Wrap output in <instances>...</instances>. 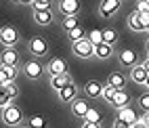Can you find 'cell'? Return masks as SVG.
<instances>
[{
  "label": "cell",
  "mask_w": 149,
  "mask_h": 128,
  "mask_svg": "<svg viewBox=\"0 0 149 128\" xmlns=\"http://www.w3.org/2000/svg\"><path fill=\"white\" fill-rule=\"evenodd\" d=\"M103 42L105 44H111V46L118 42V32H116L113 27H105L103 29Z\"/></svg>",
  "instance_id": "obj_22"
},
{
  "label": "cell",
  "mask_w": 149,
  "mask_h": 128,
  "mask_svg": "<svg viewBox=\"0 0 149 128\" xmlns=\"http://www.w3.org/2000/svg\"><path fill=\"white\" fill-rule=\"evenodd\" d=\"M19 128H27V126H23V124H21V126H19Z\"/></svg>",
  "instance_id": "obj_45"
},
{
  "label": "cell",
  "mask_w": 149,
  "mask_h": 128,
  "mask_svg": "<svg viewBox=\"0 0 149 128\" xmlns=\"http://www.w3.org/2000/svg\"><path fill=\"white\" fill-rule=\"evenodd\" d=\"M72 51H74L76 57H80V59H91L95 55V44L84 36V38H80V40H76L72 44Z\"/></svg>",
  "instance_id": "obj_1"
},
{
  "label": "cell",
  "mask_w": 149,
  "mask_h": 128,
  "mask_svg": "<svg viewBox=\"0 0 149 128\" xmlns=\"http://www.w3.org/2000/svg\"><path fill=\"white\" fill-rule=\"evenodd\" d=\"M17 40H19V32H17V27H13V25H4V27H0V42L4 44V48L15 46Z\"/></svg>",
  "instance_id": "obj_3"
},
{
  "label": "cell",
  "mask_w": 149,
  "mask_h": 128,
  "mask_svg": "<svg viewBox=\"0 0 149 128\" xmlns=\"http://www.w3.org/2000/svg\"><path fill=\"white\" fill-rule=\"evenodd\" d=\"M128 25H130L132 32H145L143 25H141V19H139V13H130V17H128Z\"/></svg>",
  "instance_id": "obj_23"
},
{
  "label": "cell",
  "mask_w": 149,
  "mask_h": 128,
  "mask_svg": "<svg viewBox=\"0 0 149 128\" xmlns=\"http://www.w3.org/2000/svg\"><path fill=\"white\" fill-rule=\"evenodd\" d=\"M69 82H72V76L69 74H61V76H51V86L55 88V90H61L63 86H67Z\"/></svg>",
  "instance_id": "obj_17"
},
{
  "label": "cell",
  "mask_w": 149,
  "mask_h": 128,
  "mask_svg": "<svg viewBox=\"0 0 149 128\" xmlns=\"http://www.w3.org/2000/svg\"><path fill=\"white\" fill-rule=\"evenodd\" d=\"M69 105H72V113H74L76 118H84L86 111L91 109V103H88V99H80V97H78L76 101H72Z\"/></svg>",
  "instance_id": "obj_11"
},
{
  "label": "cell",
  "mask_w": 149,
  "mask_h": 128,
  "mask_svg": "<svg viewBox=\"0 0 149 128\" xmlns=\"http://www.w3.org/2000/svg\"><path fill=\"white\" fill-rule=\"evenodd\" d=\"M63 27H65V32H69V29L78 27V15H69V17H63Z\"/></svg>",
  "instance_id": "obj_26"
},
{
  "label": "cell",
  "mask_w": 149,
  "mask_h": 128,
  "mask_svg": "<svg viewBox=\"0 0 149 128\" xmlns=\"http://www.w3.org/2000/svg\"><path fill=\"white\" fill-rule=\"evenodd\" d=\"M2 122H4L6 126H21V122H23L21 109H19L17 105L4 107V109H2Z\"/></svg>",
  "instance_id": "obj_2"
},
{
  "label": "cell",
  "mask_w": 149,
  "mask_h": 128,
  "mask_svg": "<svg viewBox=\"0 0 149 128\" xmlns=\"http://www.w3.org/2000/svg\"><path fill=\"white\" fill-rule=\"evenodd\" d=\"M113 95H116V88H113L111 84H103V93H101V97H103L107 103L113 99Z\"/></svg>",
  "instance_id": "obj_27"
},
{
  "label": "cell",
  "mask_w": 149,
  "mask_h": 128,
  "mask_svg": "<svg viewBox=\"0 0 149 128\" xmlns=\"http://www.w3.org/2000/svg\"><path fill=\"white\" fill-rule=\"evenodd\" d=\"M84 120H86V122H95V124H101V111H99V109H95V107H91V109L86 111Z\"/></svg>",
  "instance_id": "obj_24"
},
{
  "label": "cell",
  "mask_w": 149,
  "mask_h": 128,
  "mask_svg": "<svg viewBox=\"0 0 149 128\" xmlns=\"http://www.w3.org/2000/svg\"><path fill=\"white\" fill-rule=\"evenodd\" d=\"M120 4H122V0H101V4H99V15L109 19V17H113L118 11H120Z\"/></svg>",
  "instance_id": "obj_5"
},
{
  "label": "cell",
  "mask_w": 149,
  "mask_h": 128,
  "mask_svg": "<svg viewBox=\"0 0 149 128\" xmlns=\"http://www.w3.org/2000/svg\"><path fill=\"white\" fill-rule=\"evenodd\" d=\"M118 118H120L122 122H126L128 126H132V124L139 120V113L132 109V107L126 105V107H122V109H118Z\"/></svg>",
  "instance_id": "obj_14"
},
{
  "label": "cell",
  "mask_w": 149,
  "mask_h": 128,
  "mask_svg": "<svg viewBox=\"0 0 149 128\" xmlns=\"http://www.w3.org/2000/svg\"><path fill=\"white\" fill-rule=\"evenodd\" d=\"M13 99H11V97H8L4 90H0V109H4V107H8V105H13L11 103Z\"/></svg>",
  "instance_id": "obj_33"
},
{
  "label": "cell",
  "mask_w": 149,
  "mask_h": 128,
  "mask_svg": "<svg viewBox=\"0 0 149 128\" xmlns=\"http://www.w3.org/2000/svg\"><path fill=\"white\" fill-rule=\"evenodd\" d=\"M2 90H4L8 97H11V99H15V97L19 95V88H17V84H15V82H8V84H4V86H2Z\"/></svg>",
  "instance_id": "obj_29"
},
{
  "label": "cell",
  "mask_w": 149,
  "mask_h": 128,
  "mask_svg": "<svg viewBox=\"0 0 149 128\" xmlns=\"http://www.w3.org/2000/svg\"><path fill=\"white\" fill-rule=\"evenodd\" d=\"M136 13H149V2H147V0H139Z\"/></svg>",
  "instance_id": "obj_34"
},
{
  "label": "cell",
  "mask_w": 149,
  "mask_h": 128,
  "mask_svg": "<svg viewBox=\"0 0 149 128\" xmlns=\"http://www.w3.org/2000/svg\"><path fill=\"white\" fill-rule=\"evenodd\" d=\"M145 86H147V90H149V76H147V80H145Z\"/></svg>",
  "instance_id": "obj_43"
},
{
  "label": "cell",
  "mask_w": 149,
  "mask_h": 128,
  "mask_svg": "<svg viewBox=\"0 0 149 128\" xmlns=\"http://www.w3.org/2000/svg\"><path fill=\"white\" fill-rule=\"evenodd\" d=\"M0 84H8V78H6V74H4V70H2V65H0Z\"/></svg>",
  "instance_id": "obj_37"
},
{
  "label": "cell",
  "mask_w": 149,
  "mask_h": 128,
  "mask_svg": "<svg viewBox=\"0 0 149 128\" xmlns=\"http://www.w3.org/2000/svg\"><path fill=\"white\" fill-rule=\"evenodd\" d=\"M147 48H149V40H147Z\"/></svg>",
  "instance_id": "obj_46"
},
{
  "label": "cell",
  "mask_w": 149,
  "mask_h": 128,
  "mask_svg": "<svg viewBox=\"0 0 149 128\" xmlns=\"http://www.w3.org/2000/svg\"><path fill=\"white\" fill-rule=\"evenodd\" d=\"M34 0H21V4H32Z\"/></svg>",
  "instance_id": "obj_42"
},
{
  "label": "cell",
  "mask_w": 149,
  "mask_h": 128,
  "mask_svg": "<svg viewBox=\"0 0 149 128\" xmlns=\"http://www.w3.org/2000/svg\"><path fill=\"white\" fill-rule=\"evenodd\" d=\"M32 8L34 11H48V8H51V2H48V0H34Z\"/></svg>",
  "instance_id": "obj_31"
},
{
  "label": "cell",
  "mask_w": 149,
  "mask_h": 128,
  "mask_svg": "<svg viewBox=\"0 0 149 128\" xmlns=\"http://www.w3.org/2000/svg\"><path fill=\"white\" fill-rule=\"evenodd\" d=\"M136 61H139V55H136V51H132V48H126V51L120 53V63H122V65L134 67Z\"/></svg>",
  "instance_id": "obj_15"
},
{
  "label": "cell",
  "mask_w": 149,
  "mask_h": 128,
  "mask_svg": "<svg viewBox=\"0 0 149 128\" xmlns=\"http://www.w3.org/2000/svg\"><path fill=\"white\" fill-rule=\"evenodd\" d=\"M147 32H149V27H147Z\"/></svg>",
  "instance_id": "obj_47"
},
{
  "label": "cell",
  "mask_w": 149,
  "mask_h": 128,
  "mask_svg": "<svg viewBox=\"0 0 149 128\" xmlns=\"http://www.w3.org/2000/svg\"><path fill=\"white\" fill-rule=\"evenodd\" d=\"M130 128H147V126H145V122L141 120V118H139V120H136V122H134V124H132Z\"/></svg>",
  "instance_id": "obj_39"
},
{
  "label": "cell",
  "mask_w": 149,
  "mask_h": 128,
  "mask_svg": "<svg viewBox=\"0 0 149 128\" xmlns=\"http://www.w3.org/2000/svg\"><path fill=\"white\" fill-rule=\"evenodd\" d=\"M82 128H101V124H95V122H86V120H84Z\"/></svg>",
  "instance_id": "obj_38"
},
{
  "label": "cell",
  "mask_w": 149,
  "mask_h": 128,
  "mask_svg": "<svg viewBox=\"0 0 149 128\" xmlns=\"http://www.w3.org/2000/svg\"><path fill=\"white\" fill-rule=\"evenodd\" d=\"M59 11L65 17L80 13V0H59Z\"/></svg>",
  "instance_id": "obj_8"
},
{
  "label": "cell",
  "mask_w": 149,
  "mask_h": 128,
  "mask_svg": "<svg viewBox=\"0 0 149 128\" xmlns=\"http://www.w3.org/2000/svg\"><path fill=\"white\" fill-rule=\"evenodd\" d=\"M141 65H143V67H145V72H147V74H149V57H147V61H143V63H141Z\"/></svg>",
  "instance_id": "obj_41"
},
{
  "label": "cell",
  "mask_w": 149,
  "mask_h": 128,
  "mask_svg": "<svg viewBox=\"0 0 149 128\" xmlns=\"http://www.w3.org/2000/svg\"><path fill=\"white\" fill-rule=\"evenodd\" d=\"M103 93V84L99 82V80H91V82H86L84 86V95L88 97V99H99Z\"/></svg>",
  "instance_id": "obj_12"
},
{
  "label": "cell",
  "mask_w": 149,
  "mask_h": 128,
  "mask_svg": "<svg viewBox=\"0 0 149 128\" xmlns=\"http://www.w3.org/2000/svg\"><path fill=\"white\" fill-rule=\"evenodd\" d=\"M19 63V53L15 46H8L0 53V65H17Z\"/></svg>",
  "instance_id": "obj_9"
},
{
  "label": "cell",
  "mask_w": 149,
  "mask_h": 128,
  "mask_svg": "<svg viewBox=\"0 0 149 128\" xmlns=\"http://www.w3.org/2000/svg\"><path fill=\"white\" fill-rule=\"evenodd\" d=\"M139 107H141V109H143V113L145 111H149V93H143L141 97H139Z\"/></svg>",
  "instance_id": "obj_32"
},
{
  "label": "cell",
  "mask_w": 149,
  "mask_h": 128,
  "mask_svg": "<svg viewBox=\"0 0 149 128\" xmlns=\"http://www.w3.org/2000/svg\"><path fill=\"white\" fill-rule=\"evenodd\" d=\"M147 76H149V74L145 72L143 65H134L132 70H130V78H132V82H136V84H145Z\"/></svg>",
  "instance_id": "obj_18"
},
{
  "label": "cell",
  "mask_w": 149,
  "mask_h": 128,
  "mask_svg": "<svg viewBox=\"0 0 149 128\" xmlns=\"http://www.w3.org/2000/svg\"><path fill=\"white\" fill-rule=\"evenodd\" d=\"M2 70L8 78V82H15V78H17V65H2Z\"/></svg>",
  "instance_id": "obj_30"
},
{
  "label": "cell",
  "mask_w": 149,
  "mask_h": 128,
  "mask_svg": "<svg viewBox=\"0 0 149 128\" xmlns=\"http://www.w3.org/2000/svg\"><path fill=\"white\" fill-rule=\"evenodd\" d=\"M147 2H149V0H147Z\"/></svg>",
  "instance_id": "obj_50"
},
{
  "label": "cell",
  "mask_w": 149,
  "mask_h": 128,
  "mask_svg": "<svg viewBox=\"0 0 149 128\" xmlns=\"http://www.w3.org/2000/svg\"><path fill=\"white\" fill-rule=\"evenodd\" d=\"M107 84H111L116 90H120V88H124V86H126V76H124L122 72H113L111 76H109Z\"/></svg>",
  "instance_id": "obj_19"
},
{
  "label": "cell",
  "mask_w": 149,
  "mask_h": 128,
  "mask_svg": "<svg viewBox=\"0 0 149 128\" xmlns=\"http://www.w3.org/2000/svg\"><path fill=\"white\" fill-rule=\"evenodd\" d=\"M59 99H61L63 103H72L78 99V86L74 82H69L67 86H63L61 90H59Z\"/></svg>",
  "instance_id": "obj_10"
},
{
  "label": "cell",
  "mask_w": 149,
  "mask_h": 128,
  "mask_svg": "<svg viewBox=\"0 0 149 128\" xmlns=\"http://www.w3.org/2000/svg\"><path fill=\"white\" fill-rule=\"evenodd\" d=\"M67 36H69V40H72V42H76V40H80V38H84V29L78 25V27H74V29H69Z\"/></svg>",
  "instance_id": "obj_28"
},
{
  "label": "cell",
  "mask_w": 149,
  "mask_h": 128,
  "mask_svg": "<svg viewBox=\"0 0 149 128\" xmlns=\"http://www.w3.org/2000/svg\"><path fill=\"white\" fill-rule=\"evenodd\" d=\"M128 101H130V95H128L124 88H120V90H116V95H113V99L109 101V105L116 107V109H122V107L128 105Z\"/></svg>",
  "instance_id": "obj_13"
},
{
  "label": "cell",
  "mask_w": 149,
  "mask_h": 128,
  "mask_svg": "<svg viewBox=\"0 0 149 128\" xmlns=\"http://www.w3.org/2000/svg\"><path fill=\"white\" fill-rule=\"evenodd\" d=\"M25 126H27V128H46V126H48V120H46L44 115H32V118L27 120Z\"/></svg>",
  "instance_id": "obj_21"
},
{
  "label": "cell",
  "mask_w": 149,
  "mask_h": 128,
  "mask_svg": "<svg viewBox=\"0 0 149 128\" xmlns=\"http://www.w3.org/2000/svg\"><path fill=\"white\" fill-rule=\"evenodd\" d=\"M11 2H21V0H11Z\"/></svg>",
  "instance_id": "obj_44"
},
{
  "label": "cell",
  "mask_w": 149,
  "mask_h": 128,
  "mask_svg": "<svg viewBox=\"0 0 149 128\" xmlns=\"http://www.w3.org/2000/svg\"><path fill=\"white\" fill-rule=\"evenodd\" d=\"M46 72L51 76H61V74H67V61L61 57H53L46 65Z\"/></svg>",
  "instance_id": "obj_7"
},
{
  "label": "cell",
  "mask_w": 149,
  "mask_h": 128,
  "mask_svg": "<svg viewBox=\"0 0 149 128\" xmlns=\"http://www.w3.org/2000/svg\"><path fill=\"white\" fill-rule=\"evenodd\" d=\"M113 128H130V126H128L126 122H122L120 118H116V122H113Z\"/></svg>",
  "instance_id": "obj_36"
},
{
  "label": "cell",
  "mask_w": 149,
  "mask_h": 128,
  "mask_svg": "<svg viewBox=\"0 0 149 128\" xmlns=\"http://www.w3.org/2000/svg\"><path fill=\"white\" fill-rule=\"evenodd\" d=\"M86 38H88V40H91L95 46L101 44V42H103V29H91V34H88Z\"/></svg>",
  "instance_id": "obj_25"
},
{
  "label": "cell",
  "mask_w": 149,
  "mask_h": 128,
  "mask_svg": "<svg viewBox=\"0 0 149 128\" xmlns=\"http://www.w3.org/2000/svg\"><path fill=\"white\" fill-rule=\"evenodd\" d=\"M42 72H44V67H42L40 61H36V59L25 61V65H23V74L29 78V80H38V78H42Z\"/></svg>",
  "instance_id": "obj_6"
},
{
  "label": "cell",
  "mask_w": 149,
  "mask_h": 128,
  "mask_svg": "<svg viewBox=\"0 0 149 128\" xmlns=\"http://www.w3.org/2000/svg\"><path fill=\"white\" fill-rule=\"evenodd\" d=\"M141 120H143V122H145V126L149 128V111H145V113H143V118H141Z\"/></svg>",
  "instance_id": "obj_40"
},
{
  "label": "cell",
  "mask_w": 149,
  "mask_h": 128,
  "mask_svg": "<svg viewBox=\"0 0 149 128\" xmlns=\"http://www.w3.org/2000/svg\"><path fill=\"white\" fill-rule=\"evenodd\" d=\"M111 55H113V46H111V44L101 42V44L95 46V57H99V59H109Z\"/></svg>",
  "instance_id": "obj_20"
},
{
  "label": "cell",
  "mask_w": 149,
  "mask_h": 128,
  "mask_svg": "<svg viewBox=\"0 0 149 128\" xmlns=\"http://www.w3.org/2000/svg\"><path fill=\"white\" fill-rule=\"evenodd\" d=\"M147 57H149V53H147Z\"/></svg>",
  "instance_id": "obj_48"
},
{
  "label": "cell",
  "mask_w": 149,
  "mask_h": 128,
  "mask_svg": "<svg viewBox=\"0 0 149 128\" xmlns=\"http://www.w3.org/2000/svg\"><path fill=\"white\" fill-rule=\"evenodd\" d=\"M53 11L48 8V11H34V21L38 25H51L53 23Z\"/></svg>",
  "instance_id": "obj_16"
},
{
  "label": "cell",
  "mask_w": 149,
  "mask_h": 128,
  "mask_svg": "<svg viewBox=\"0 0 149 128\" xmlns=\"http://www.w3.org/2000/svg\"><path fill=\"white\" fill-rule=\"evenodd\" d=\"M48 2H51V0H48Z\"/></svg>",
  "instance_id": "obj_49"
},
{
  "label": "cell",
  "mask_w": 149,
  "mask_h": 128,
  "mask_svg": "<svg viewBox=\"0 0 149 128\" xmlns=\"http://www.w3.org/2000/svg\"><path fill=\"white\" fill-rule=\"evenodd\" d=\"M27 48H29V53H32L36 59L38 57H44L48 53V44H46V40H44L42 36H34L32 40L27 42Z\"/></svg>",
  "instance_id": "obj_4"
},
{
  "label": "cell",
  "mask_w": 149,
  "mask_h": 128,
  "mask_svg": "<svg viewBox=\"0 0 149 128\" xmlns=\"http://www.w3.org/2000/svg\"><path fill=\"white\" fill-rule=\"evenodd\" d=\"M139 19H141L143 29H147V27H149V13H139Z\"/></svg>",
  "instance_id": "obj_35"
}]
</instances>
